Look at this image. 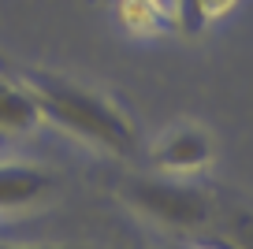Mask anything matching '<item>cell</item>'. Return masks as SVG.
Segmentation results:
<instances>
[{
  "instance_id": "cell-1",
  "label": "cell",
  "mask_w": 253,
  "mask_h": 249,
  "mask_svg": "<svg viewBox=\"0 0 253 249\" xmlns=\"http://www.w3.org/2000/svg\"><path fill=\"white\" fill-rule=\"evenodd\" d=\"M11 75L38 104L41 119L56 123L63 134H71V138L86 141V145L101 149L108 156H119V160L134 156L138 126L126 116L123 104L112 101L104 89H93L86 82H75L67 75L41 71V67H15Z\"/></svg>"
},
{
  "instance_id": "cell-2",
  "label": "cell",
  "mask_w": 253,
  "mask_h": 249,
  "mask_svg": "<svg viewBox=\"0 0 253 249\" xmlns=\"http://www.w3.org/2000/svg\"><path fill=\"white\" fill-rule=\"evenodd\" d=\"M119 194L149 223L168 227V231H201L212 219L209 190L194 186L179 175H134L123 182Z\"/></svg>"
},
{
  "instance_id": "cell-3",
  "label": "cell",
  "mask_w": 253,
  "mask_h": 249,
  "mask_svg": "<svg viewBox=\"0 0 253 249\" xmlns=\"http://www.w3.org/2000/svg\"><path fill=\"white\" fill-rule=\"evenodd\" d=\"M216 160V141L201 123H175L168 130H160L149 145V167L157 175H190L205 171Z\"/></svg>"
},
{
  "instance_id": "cell-4",
  "label": "cell",
  "mask_w": 253,
  "mask_h": 249,
  "mask_svg": "<svg viewBox=\"0 0 253 249\" xmlns=\"http://www.w3.org/2000/svg\"><path fill=\"white\" fill-rule=\"evenodd\" d=\"M52 190V171L30 160H0V212L26 208Z\"/></svg>"
},
{
  "instance_id": "cell-5",
  "label": "cell",
  "mask_w": 253,
  "mask_h": 249,
  "mask_svg": "<svg viewBox=\"0 0 253 249\" xmlns=\"http://www.w3.org/2000/svg\"><path fill=\"white\" fill-rule=\"evenodd\" d=\"M116 19H119V26L138 41H153V38H164L168 30H175L171 11H168L164 0H119Z\"/></svg>"
},
{
  "instance_id": "cell-6",
  "label": "cell",
  "mask_w": 253,
  "mask_h": 249,
  "mask_svg": "<svg viewBox=\"0 0 253 249\" xmlns=\"http://www.w3.org/2000/svg\"><path fill=\"white\" fill-rule=\"evenodd\" d=\"M11 71H0V134H30L41 123V112Z\"/></svg>"
},
{
  "instance_id": "cell-7",
  "label": "cell",
  "mask_w": 253,
  "mask_h": 249,
  "mask_svg": "<svg viewBox=\"0 0 253 249\" xmlns=\"http://www.w3.org/2000/svg\"><path fill=\"white\" fill-rule=\"evenodd\" d=\"M168 11H171V26L182 34H205L209 19L201 11L198 0H168Z\"/></svg>"
},
{
  "instance_id": "cell-8",
  "label": "cell",
  "mask_w": 253,
  "mask_h": 249,
  "mask_svg": "<svg viewBox=\"0 0 253 249\" xmlns=\"http://www.w3.org/2000/svg\"><path fill=\"white\" fill-rule=\"evenodd\" d=\"M223 238H227V249H253V212L238 208L223 227Z\"/></svg>"
},
{
  "instance_id": "cell-9",
  "label": "cell",
  "mask_w": 253,
  "mask_h": 249,
  "mask_svg": "<svg viewBox=\"0 0 253 249\" xmlns=\"http://www.w3.org/2000/svg\"><path fill=\"white\" fill-rule=\"evenodd\" d=\"M198 4H201V11H205L209 23H216V19H223L227 11H235L238 0H198Z\"/></svg>"
},
{
  "instance_id": "cell-10",
  "label": "cell",
  "mask_w": 253,
  "mask_h": 249,
  "mask_svg": "<svg viewBox=\"0 0 253 249\" xmlns=\"http://www.w3.org/2000/svg\"><path fill=\"white\" fill-rule=\"evenodd\" d=\"M0 249H60V246H0Z\"/></svg>"
},
{
  "instance_id": "cell-11",
  "label": "cell",
  "mask_w": 253,
  "mask_h": 249,
  "mask_svg": "<svg viewBox=\"0 0 253 249\" xmlns=\"http://www.w3.org/2000/svg\"><path fill=\"white\" fill-rule=\"evenodd\" d=\"M0 71H11V63H8V60H4V56H0Z\"/></svg>"
}]
</instances>
